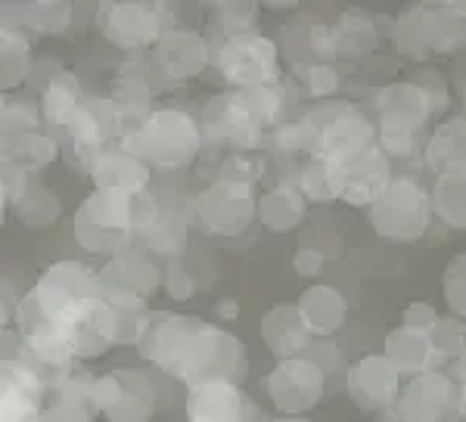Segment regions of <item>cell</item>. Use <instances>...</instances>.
<instances>
[{
	"instance_id": "obj_6",
	"label": "cell",
	"mask_w": 466,
	"mask_h": 422,
	"mask_svg": "<svg viewBox=\"0 0 466 422\" xmlns=\"http://www.w3.org/2000/svg\"><path fill=\"white\" fill-rule=\"evenodd\" d=\"M35 125H37V118L28 106L0 96V146L6 143V149H10L16 140H22L25 134H32Z\"/></svg>"
},
{
	"instance_id": "obj_3",
	"label": "cell",
	"mask_w": 466,
	"mask_h": 422,
	"mask_svg": "<svg viewBox=\"0 0 466 422\" xmlns=\"http://www.w3.org/2000/svg\"><path fill=\"white\" fill-rule=\"evenodd\" d=\"M159 65L165 75H193L206 65V47L199 44L197 35L187 32H171L159 41Z\"/></svg>"
},
{
	"instance_id": "obj_1",
	"label": "cell",
	"mask_w": 466,
	"mask_h": 422,
	"mask_svg": "<svg viewBox=\"0 0 466 422\" xmlns=\"http://www.w3.org/2000/svg\"><path fill=\"white\" fill-rule=\"evenodd\" d=\"M199 146V125L177 109H159L131 131V156L156 168H177Z\"/></svg>"
},
{
	"instance_id": "obj_5",
	"label": "cell",
	"mask_w": 466,
	"mask_h": 422,
	"mask_svg": "<svg viewBox=\"0 0 466 422\" xmlns=\"http://www.w3.org/2000/svg\"><path fill=\"white\" fill-rule=\"evenodd\" d=\"M81 109V90L75 78H56L44 90V118L54 125H69Z\"/></svg>"
},
{
	"instance_id": "obj_7",
	"label": "cell",
	"mask_w": 466,
	"mask_h": 422,
	"mask_svg": "<svg viewBox=\"0 0 466 422\" xmlns=\"http://www.w3.org/2000/svg\"><path fill=\"white\" fill-rule=\"evenodd\" d=\"M4 199H6V177L0 175V208H4Z\"/></svg>"
},
{
	"instance_id": "obj_4",
	"label": "cell",
	"mask_w": 466,
	"mask_h": 422,
	"mask_svg": "<svg viewBox=\"0 0 466 422\" xmlns=\"http://www.w3.org/2000/svg\"><path fill=\"white\" fill-rule=\"evenodd\" d=\"M28 75V41L13 28H0V90L16 87Z\"/></svg>"
},
{
	"instance_id": "obj_2",
	"label": "cell",
	"mask_w": 466,
	"mask_h": 422,
	"mask_svg": "<svg viewBox=\"0 0 466 422\" xmlns=\"http://www.w3.org/2000/svg\"><path fill=\"white\" fill-rule=\"evenodd\" d=\"M116 13L106 16V35L112 44L122 47H140L159 37V16L153 13V6L127 4V6H112Z\"/></svg>"
}]
</instances>
